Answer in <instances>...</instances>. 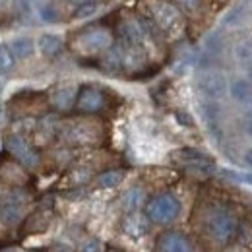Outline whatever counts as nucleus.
<instances>
[{
    "label": "nucleus",
    "instance_id": "f257e3e1",
    "mask_svg": "<svg viewBox=\"0 0 252 252\" xmlns=\"http://www.w3.org/2000/svg\"><path fill=\"white\" fill-rule=\"evenodd\" d=\"M206 231L214 243L227 247L239 233V220L227 206H214L206 218Z\"/></svg>",
    "mask_w": 252,
    "mask_h": 252
},
{
    "label": "nucleus",
    "instance_id": "f03ea898",
    "mask_svg": "<svg viewBox=\"0 0 252 252\" xmlns=\"http://www.w3.org/2000/svg\"><path fill=\"white\" fill-rule=\"evenodd\" d=\"M181 202L171 192H161L152 196L144 206V216L154 225H169L179 218Z\"/></svg>",
    "mask_w": 252,
    "mask_h": 252
},
{
    "label": "nucleus",
    "instance_id": "7ed1b4c3",
    "mask_svg": "<svg viewBox=\"0 0 252 252\" xmlns=\"http://www.w3.org/2000/svg\"><path fill=\"white\" fill-rule=\"evenodd\" d=\"M171 159L179 165H183L185 169H189L192 173H200V175H210L216 171V161L210 158L208 154L196 150V148H181L177 152L171 154Z\"/></svg>",
    "mask_w": 252,
    "mask_h": 252
},
{
    "label": "nucleus",
    "instance_id": "20e7f679",
    "mask_svg": "<svg viewBox=\"0 0 252 252\" xmlns=\"http://www.w3.org/2000/svg\"><path fill=\"white\" fill-rule=\"evenodd\" d=\"M150 18L156 22L161 33H175L183 26V16L179 8L165 0H154V4L150 6Z\"/></svg>",
    "mask_w": 252,
    "mask_h": 252
},
{
    "label": "nucleus",
    "instance_id": "39448f33",
    "mask_svg": "<svg viewBox=\"0 0 252 252\" xmlns=\"http://www.w3.org/2000/svg\"><path fill=\"white\" fill-rule=\"evenodd\" d=\"M30 202V196L24 190L16 189L10 194H6L0 200V221L8 227L18 225L22 218L26 216V206Z\"/></svg>",
    "mask_w": 252,
    "mask_h": 252
},
{
    "label": "nucleus",
    "instance_id": "423d86ee",
    "mask_svg": "<svg viewBox=\"0 0 252 252\" xmlns=\"http://www.w3.org/2000/svg\"><path fill=\"white\" fill-rule=\"evenodd\" d=\"M4 146L10 152V156L16 159L20 165L28 167V169H35L39 165V154L33 150L32 146L28 144V140L22 134H8L4 138Z\"/></svg>",
    "mask_w": 252,
    "mask_h": 252
},
{
    "label": "nucleus",
    "instance_id": "0eeeda50",
    "mask_svg": "<svg viewBox=\"0 0 252 252\" xmlns=\"http://www.w3.org/2000/svg\"><path fill=\"white\" fill-rule=\"evenodd\" d=\"M107 105V97L105 94L95 88V86H82L78 90V97H76V105L74 109L82 115H95L101 113Z\"/></svg>",
    "mask_w": 252,
    "mask_h": 252
},
{
    "label": "nucleus",
    "instance_id": "6e6552de",
    "mask_svg": "<svg viewBox=\"0 0 252 252\" xmlns=\"http://www.w3.org/2000/svg\"><path fill=\"white\" fill-rule=\"evenodd\" d=\"M196 86L202 94L210 99H221L223 95L229 92V84L225 80V76L218 70H206L198 76Z\"/></svg>",
    "mask_w": 252,
    "mask_h": 252
},
{
    "label": "nucleus",
    "instance_id": "1a4fd4ad",
    "mask_svg": "<svg viewBox=\"0 0 252 252\" xmlns=\"http://www.w3.org/2000/svg\"><path fill=\"white\" fill-rule=\"evenodd\" d=\"M156 251L158 252H194L192 241L185 233L169 229L163 231L156 241Z\"/></svg>",
    "mask_w": 252,
    "mask_h": 252
},
{
    "label": "nucleus",
    "instance_id": "9d476101",
    "mask_svg": "<svg viewBox=\"0 0 252 252\" xmlns=\"http://www.w3.org/2000/svg\"><path fill=\"white\" fill-rule=\"evenodd\" d=\"M80 47L86 53H103V51H109L113 47V35H111L109 30H105V28L88 30L86 33H82V37H80Z\"/></svg>",
    "mask_w": 252,
    "mask_h": 252
},
{
    "label": "nucleus",
    "instance_id": "9b49d317",
    "mask_svg": "<svg viewBox=\"0 0 252 252\" xmlns=\"http://www.w3.org/2000/svg\"><path fill=\"white\" fill-rule=\"evenodd\" d=\"M119 35H121V43L125 47H142L144 39H146V33L142 30L140 22H134V20H126L119 26Z\"/></svg>",
    "mask_w": 252,
    "mask_h": 252
},
{
    "label": "nucleus",
    "instance_id": "f8f14e48",
    "mask_svg": "<svg viewBox=\"0 0 252 252\" xmlns=\"http://www.w3.org/2000/svg\"><path fill=\"white\" fill-rule=\"evenodd\" d=\"M76 97H78V92H76L72 86H61V88H57V90L51 94L49 101H51L53 109H57V111H61V113H66V111L74 109Z\"/></svg>",
    "mask_w": 252,
    "mask_h": 252
},
{
    "label": "nucleus",
    "instance_id": "ddd939ff",
    "mask_svg": "<svg viewBox=\"0 0 252 252\" xmlns=\"http://www.w3.org/2000/svg\"><path fill=\"white\" fill-rule=\"evenodd\" d=\"M64 136L74 144H94L99 138V132L92 130L90 125H72L64 132Z\"/></svg>",
    "mask_w": 252,
    "mask_h": 252
},
{
    "label": "nucleus",
    "instance_id": "4468645a",
    "mask_svg": "<svg viewBox=\"0 0 252 252\" xmlns=\"http://www.w3.org/2000/svg\"><path fill=\"white\" fill-rule=\"evenodd\" d=\"M37 47H39V51H41V55H43V57H47V59H57V57L63 53L64 41L59 37V35L45 33V35H41V37H39Z\"/></svg>",
    "mask_w": 252,
    "mask_h": 252
},
{
    "label": "nucleus",
    "instance_id": "2eb2a0df",
    "mask_svg": "<svg viewBox=\"0 0 252 252\" xmlns=\"http://www.w3.org/2000/svg\"><path fill=\"white\" fill-rule=\"evenodd\" d=\"M123 231H125L128 237H142L148 233V218L146 216H138L136 212L134 214H126V218L123 220Z\"/></svg>",
    "mask_w": 252,
    "mask_h": 252
},
{
    "label": "nucleus",
    "instance_id": "dca6fc26",
    "mask_svg": "<svg viewBox=\"0 0 252 252\" xmlns=\"http://www.w3.org/2000/svg\"><path fill=\"white\" fill-rule=\"evenodd\" d=\"M125 175L126 173L123 169H109V171H103L101 175H97L95 183L99 189H115L125 181Z\"/></svg>",
    "mask_w": 252,
    "mask_h": 252
},
{
    "label": "nucleus",
    "instance_id": "f3484780",
    "mask_svg": "<svg viewBox=\"0 0 252 252\" xmlns=\"http://www.w3.org/2000/svg\"><path fill=\"white\" fill-rule=\"evenodd\" d=\"M10 49H12L14 57H16V61L18 59L20 61H26V59H30L33 53H35V43H33L30 37H18V39H14L10 43Z\"/></svg>",
    "mask_w": 252,
    "mask_h": 252
},
{
    "label": "nucleus",
    "instance_id": "a211bd4d",
    "mask_svg": "<svg viewBox=\"0 0 252 252\" xmlns=\"http://www.w3.org/2000/svg\"><path fill=\"white\" fill-rule=\"evenodd\" d=\"M229 94H231V97H233L235 101H239V103L249 101V99L252 97L251 82H249V80H243V78L235 80V82L229 86Z\"/></svg>",
    "mask_w": 252,
    "mask_h": 252
},
{
    "label": "nucleus",
    "instance_id": "6ab92c4d",
    "mask_svg": "<svg viewBox=\"0 0 252 252\" xmlns=\"http://www.w3.org/2000/svg\"><path fill=\"white\" fill-rule=\"evenodd\" d=\"M123 204H125V210L128 214H134L142 204H144V192L142 189H130L123 198Z\"/></svg>",
    "mask_w": 252,
    "mask_h": 252
},
{
    "label": "nucleus",
    "instance_id": "aec40b11",
    "mask_svg": "<svg viewBox=\"0 0 252 252\" xmlns=\"http://www.w3.org/2000/svg\"><path fill=\"white\" fill-rule=\"evenodd\" d=\"M202 113H204L206 125L210 126V130L218 134V132H220V125H218V121H220V115H218V107H216L214 103H204V105H202Z\"/></svg>",
    "mask_w": 252,
    "mask_h": 252
},
{
    "label": "nucleus",
    "instance_id": "412c9836",
    "mask_svg": "<svg viewBox=\"0 0 252 252\" xmlns=\"http://www.w3.org/2000/svg\"><path fill=\"white\" fill-rule=\"evenodd\" d=\"M14 64H16V57L10 49V45H0V72L2 74L10 72L14 68Z\"/></svg>",
    "mask_w": 252,
    "mask_h": 252
},
{
    "label": "nucleus",
    "instance_id": "4be33fe9",
    "mask_svg": "<svg viewBox=\"0 0 252 252\" xmlns=\"http://www.w3.org/2000/svg\"><path fill=\"white\" fill-rule=\"evenodd\" d=\"M97 10H99V4H97V0H94V2H86V4L76 6V10H74L72 16L76 20H86V18H92Z\"/></svg>",
    "mask_w": 252,
    "mask_h": 252
},
{
    "label": "nucleus",
    "instance_id": "5701e85b",
    "mask_svg": "<svg viewBox=\"0 0 252 252\" xmlns=\"http://www.w3.org/2000/svg\"><path fill=\"white\" fill-rule=\"evenodd\" d=\"M221 49H223V41H221V37L218 33H214V35H210L208 37V41H206V55L208 57H218L221 53Z\"/></svg>",
    "mask_w": 252,
    "mask_h": 252
},
{
    "label": "nucleus",
    "instance_id": "b1692460",
    "mask_svg": "<svg viewBox=\"0 0 252 252\" xmlns=\"http://www.w3.org/2000/svg\"><path fill=\"white\" fill-rule=\"evenodd\" d=\"M76 252H105V245H103V241L101 239H86L80 247H78V251Z\"/></svg>",
    "mask_w": 252,
    "mask_h": 252
},
{
    "label": "nucleus",
    "instance_id": "393cba45",
    "mask_svg": "<svg viewBox=\"0 0 252 252\" xmlns=\"http://www.w3.org/2000/svg\"><path fill=\"white\" fill-rule=\"evenodd\" d=\"M235 57H237L239 61L249 63V61L252 59V43L251 41H241V43L235 47Z\"/></svg>",
    "mask_w": 252,
    "mask_h": 252
},
{
    "label": "nucleus",
    "instance_id": "a878e982",
    "mask_svg": "<svg viewBox=\"0 0 252 252\" xmlns=\"http://www.w3.org/2000/svg\"><path fill=\"white\" fill-rule=\"evenodd\" d=\"M39 16H41V20H43V22H47V24H55V22L59 20L57 10H55L53 6H49V4L39 6Z\"/></svg>",
    "mask_w": 252,
    "mask_h": 252
},
{
    "label": "nucleus",
    "instance_id": "bb28decb",
    "mask_svg": "<svg viewBox=\"0 0 252 252\" xmlns=\"http://www.w3.org/2000/svg\"><path fill=\"white\" fill-rule=\"evenodd\" d=\"M223 175H225L227 179H233V181H239V183L252 185V173H233V171H223Z\"/></svg>",
    "mask_w": 252,
    "mask_h": 252
},
{
    "label": "nucleus",
    "instance_id": "cd10ccee",
    "mask_svg": "<svg viewBox=\"0 0 252 252\" xmlns=\"http://www.w3.org/2000/svg\"><path fill=\"white\" fill-rule=\"evenodd\" d=\"M47 252H74L72 251V247L70 245H64V243H55V245H51Z\"/></svg>",
    "mask_w": 252,
    "mask_h": 252
},
{
    "label": "nucleus",
    "instance_id": "c85d7f7f",
    "mask_svg": "<svg viewBox=\"0 0 252 252\" xmlns=\"http://www.w3.org/2000/svg\"><path fill=\"white\" fill-rule=\"evenodd\" d=\"M175 117H177V121H179L181 125H185V126L194 125V123H192V119L189 117V113H185V111H177V113H175Z\"/></svg>",
    "mask_w": 252,
    "mask_h": 252
},
{
    "label": "nucleus",
    "instance_id": "c756f323",
    "mask_svg": "<svg viewBox=\"0 0 252 252\" xmlns=\"http://www.w3.org/2000/svg\"><path fill=\"white\" fill-rule=\"evenodd\" d=\"M239 18H241V10L237 8V10H233V12L225 18V22H227L229 26H235V24H239Z\"/></svg>",
    "mask_w": 252,
    "mask_h": 252
},
{
    "label": "nucleus",
    "instance_id": "7c9ffc66",
    "mask_svg": "<svg viewBox=\"0 0 252 252\" xmlns=\"http://www.w3.org/2000/svg\"><path fill=\"white\" fill-rule=\"evenodd\" d=\"M245 132L252 138V113H249L247 119H245Z\"/></svg>",
    "mask_w": 252,
    "mask_h": 252
},
{
    "label": "nucleus",
    "instance_id": "2f4dec72",
    "mask_svg": "<svg viewBox=\"0 0 252 252\" xmlns=\"http://www.w3.org/2000/svg\"><path fill=\"white\" fill-rule=\"evenodd\" d=\"M181 4H183L187 10H196V6L200 4V0H181Z\"/></svg>",
    "mask_w": 252,
    "mask_h": 252
},
{
    "label": "nucleus",
    "instance_id": "473e14b6",
    "mask_svg": "<svg viewBox=\"0 0 252 252\" xmlns=\"http://www.w3.org/2000/svg\"><path fill=\"white\" fill-rule=\"evenodd\" d=\"M245 163H247L249 167H252V148L247 150V154H245Z\"/></svg>",
    "mask_w": 252,
    "mask_h": 252
},
{
    "label": "nucleus",
    "instance_id": "72a5a7b5",
    "mask_svg": "<svg viewBox=\"0 0 252 252\" xmlns=\"http://www.w3.org/2000/svg\"><path fill=\"white\" fill-rule=\"evenodd\" d=\"M247 76H249V82H252V59L247 64Z\"/></svg>",
    "mask_w": 252,
    "mask_h": 252
},
{
    "label": "nucleus",
    "instance_id": "f704fd0d",
    "mask_svg": "<svg viewBox=\"0 0 252 252\" xmlns=\"http://www.w3.org/2000/svg\"><path fill=\"white\" fill-rule=\"evenodd\" d=\"M72 4H76V6H80V4H86V2H94V0H70Z\"/></svg>",
    "mask_w": 252,
    "mask_h": 252
},
{
    "label": "nucleus",
    "instance_id": "c9c22d12",
    "mask_svg": "<svg viewBox=\"0 0 252 252\" xmlns=\"http://www.w3.org/2000/svg\"><path fill=\"white\" fill-rule=\"evenodd\" d=\"M4 252H26V251H18V249H8V251H4Z\"/></svg>",
    "mask_w": 252,
    "mask_h": 252
},
{
    "label": "nucleus",
    "instance_id": "e433bc0d",
    "mask_svg": "<svg viewBox=\"0 0 252 252\" xmlns=\"http://www.w3.org/2000/svg\"><path fill=\"white\" fill-rule=\"evenodd\" d=\"M0 95H2V84H0Z\"/></svg>",
    "mask_w": 252,
    "mask_h": 252
}]
</instances>
